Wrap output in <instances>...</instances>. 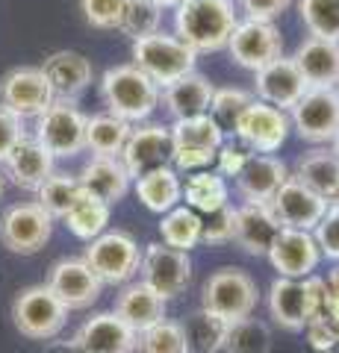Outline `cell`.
<instances>
[{"label":"cell","instance_id":"6da1fadb","mask_svg":"<svg viewBox=\"0 0 339 353\" xmlns=\"http://www.w3.org/2000/svg\"><path fill=\"white\" fill-rule=\"evenodd\" d=\"M236 24L239 12L233 0H180L174 6V36L189 44L198 57L224 50Z\"/></svg>","mask_w":339,"mask_h":353},{"label":"cell","instance_id":"7a4b0ae2","mask_svg":"<svg viewBox=\"0 0 339 353\" xmlns=\"http://www.w3.org/2000/svg\"><path fill=\"white\" fill-rule=\"evenodd\" d=\"M101 97L109 115L127 124H145L162 101V88L133 62H127L113 65L101 74Z\"/></svg>","mask_w":339,"mask_h":353},{"label":"cell","instance_id":"3957f363","mask_svg":"<svg viewBox=\"0 0 339 353\" xmlns=\"http://www.w3.org/2000/svg\"><path fill=\"white\" fill-rule=\"evenodd\" d=\"M130 53H133V65L139 71H145L151 80L159 88L171 85L174 80H180L189 71H195V62H198V53H195L189 44L180 41L171 32H154V36L136 39L130 44Z\"/></svg>","mask_w":339,"mask_h":353},{"label":"cell","instance_id":"277c9868","mask_svg":"<svg viewBox=\"0 0 339 353\" xmlns=\"http://www.w3.org/2000/svg\"><path fill=\"white\" fill-rule=\"evenodd\" d=\"M83 259L104 285H127L139 274L142 248L124 230H104L97 239L86 241Z\"/></svg>","mask_w":339,"mask_h":353},{"label":"cell","instance_id":"5b68a950","mask_svg":"<svg viewBox=\"0 0 339 353\" xmlns=\"http://www.w3.org/2000/svg\"><path fill=\"white\" fill-rule=\"evenodd\" d=\"M12 324L24 339L50 341L68 324V309L50 292L48 283L27 285L12 301Z\"/></svg>","mask_w":339,"mask_h":353},{"label":"cell","instance_id":"8992f818","mask_svg":"<svg viewBox=\"0 0 339 353\" xmlns=\"http://www.w3.org/2000/svg\"><path fill=\"white\" fill-rule=\"evenodd\" d=\"M325 292V280L322 277H304V280H292V277H278L269 289V315L278 327L289 330V333H301L304 327L313 321L316 309H319Z\"/></svg>","mask_w":339,"mask_h":353},{"label":"cell","instance_id":"52a82bcc","mask_svg":"<svg viewBox=\"0 0 339 353\" xmlns=\"http://www.w3.org/2000/svg\"><path fill=\"white\" fill-rule=\"evenodd\" d=\"M257 301H260L257 280L242 268H218L215 274L206 277L201 289V306L227 318V321L254 315Z\"/></svg>","mask_w":339,"mask_h":353},{"label":"cell","instance_id":"ba28073f","mask_svg":"<svg viewBox=\"0 0 339 353\" xmlns=\"http://www.w3.org/2000/svg\"><path fill=\"white\" fill-rule=\"evenodd\" d=\"M86 118L77 101H62L57 97L45 112L36 118V136L50 150L53 159H71L86 150Z\"/></svg>","mask_w":339,"mask_h":353},{"label":"cell","instance_id":"9c48e42d","mask_svg":"<svg viewBox=\"0 0 339 353\" xmlns=\"http://www.w3.org/2000/svg\"><path fill=\"white\" fill-rule=\"evenodd\" d=\"M295 136L307 145H333L339 136V92L336 88H307L304 97L289 109Z\"/></svg>","mask_w":339,"mask_h":353},{"label":"cell","instance_id":"30bf717a","mask_svg":"<svg viewBox=\"0 0 339 353\" xmlns=\"http://www.w3.org/2000/svg\"><path fill=\"white\" fill-rule=\"evenodd\" d=\"M53 218L36 201L9 206L0 218V245L18 256H32L50 241Z\"/></svg>","mask_w":339,"mask_h":353},{"label":"cell","instance_id":"8fae6325","mask_svg":"<svg viewBox=\"0 0 339 353\" xmlns=\"http://www.w3.org/2000/svg\"><path fill=\"white\" fill-rule=\"evenodd\" d=\"M139 280H145L157 294L166 301L180 297L186 285L192 280V259L189 253L174 250L162 241L142 248V265H139Z\"/></svg>","mask_w":339,"mask_h":353},{"label":"cell","instance_id":"7c38bea8","mask_svg":"<svg viewBox=\"0 0 339 353\" xmlns=\"http://www.w3.org/2000/svg\"><path fill=\"white\" fill-rule=\"evenodd\" d=\"M53 101H57V94H53L41 68L24 65V68H12L3 74V80H0V106H6L21 121L39 118Z\"/></svg>","mask_w":339,"mask_h":353},{"label":"cell","instance_id":"4fadbf2b","mask_svg":"<svg viewBox=\"0 0 339 353\" xmlns=\"http://www.w3.org/2000/svg\"><path fill=\"white\" fill-rule=\"evenodd\" d=\"M224 50L231 53L239 68L260 71V68H266L271 59L283 57V39H280V30L271 24V21L239 18V24H236Z\"/></svg>","mask_w":339,"mask_h":353},{"label":"cell","instance_id":"5bb4252c","mask_svg":"<svg viewBox=\"0 0 339 353\" xmlns=\"http://www.w3.org/2000/svg\"><path fill=\"white\" fill-rule=\"evenodd\" d=\"M171 153H174V141H171V130L166 124H133L130 139L122 150V159L127 174L133 176H145L157 168L171 165Z\"/></svg>","mask_w":339,"mask_h":353},{"label":"cell","instance_id":"9a60e30c","mask_svg":"<svg viewBox=\"0 0 339 353\" xmlns=\"http://www.w3.org/2000/svg\"><path fill=\"white\" fill-rule=\"evenodd\" d=\"M289 130H292L289 112L275 109L254 97L236 124V139H242L254 153H275L289 139Z\"/></svg>","mask_w":339,"mask_h":353},{"label":"cell","instance_id":"2e32d148","mask_svg":"<svg viewBox=\"0 0 339 353\" xmlns=\"http://www.w3.org/2000/svg\"><path fill=\"white\" fill-rule=\"evenodd\" d=\"M266 259L278 271V277L304 280V277H313L316 268H319L322 250L316 245V236L307 233V230L280 227V233L275 239V245H271V250L266 253Z\"/></svg>","mask_w":339,"mask_h":353},{"label":"cell","instance_id":"e0dca14e","mask_svg":"<svg viewBox=\"0 0 339 353\" xmlns=\"http://www.w3.org/2000/svg\"><path fill=\"white\" fill-rule=\"evenodd\" d=\"M307 88L310 85L292 57H278V59H271L266 68L254 71V97L275 109H283V112H289L304 97Z\"/></svg>","mask_w":339,"mask_h":353},{"label":"cell","instance_id":"ac0fdd59","mask_svg":"<svg viewBox=\"0 0 339 353\" xmlns=\"http://www.w3.org/2000/svg\"><path fill=\"white\" fill-rule=\"evenodd\" d=\"M50 292L65 303L68 312L77 309H89L104 292V283L97 280V274L86 265V259H59L53 262V268L48 274Z\"/></svg>","mask_w":339,"mask_h":353},{"label":"cell","instance_id":"d6986e66","mask_svg":"<svg viewBox=\"0 0 339 353\" xmlns=\"http://www.w3.org/2000/svg\"><path fill=\"white\" fill-rule=\"evenodd\" d=\"M271 212L280 221V227L287 230H307L313 233L316 224L322 221V215L327 212V201H322L316 192H310L304 183H298L295 176L289 174V180L280 185L278 194L269 201Z\"/></svg>","mask_w":339,"mask_h":353},{"label":"cell","instance_id":"ffe728a7","mask_svg":"<svg viewBox=\"0 0 339 353\" xmlns=\"http://www.w3.org/2000/svg\"><path fill=\"white\" fill-rule=\"evenodd\" d=\"M74 345L80 353H136V333L109 309L86 318L74 336Z\"/></svg>","mask_w":339,"mask_h":353},{"label":"cell","instance_id":"44dd1931","mask_svg":"<svg viewBox=\"0 0 339 353\" xmlns=\"http://www.w3.org/2000/svg\"><path fill=\"white\" fill-rule=\"evenodd\" d=\"M280 233V221L269 203H242L236 206L233 218V241L248 256H266Z\"/></svg>","mask_w":339,"mask_h":353},{"label":"cell","instance_id":"7402d4cb","mask_svg":"<svg viewBox=\"0 0 339 353\" xmlns=\"http://www.w3.org/2000/svg\"><path fill=\"white\" fill-rule=\"evenodd\" d=\"M289 165L275 153H254L236 176V192L245 203H269L278 194V189L289 180Z\"/></svg>","mask_w":339,"mask_h":353},{"label":"cell","instance_id":"603a6c76","mask_svg":"<svg viewBox=\"0 0 339 353\" xmlns=\"http://www.w3.org/2000/svg\"><path fill=\"white\" fill-rule=\"evenodd\" d=\"M53 165H57V159L50 157V150L41 145L36 136H30L27 132V136L12 148V153L6 157L3 171H6L9 180L18 185V189L39 192V185L45 183L53 171H57Z\"/></svg>","mask_w":339,"mask_h":353},{"label":"cell","instance_id":"cb8c5ba5","mask_svg":"<svg viewBox=\"0 0 339 353\" xmlns=\"http://www.w3.org/2000/svg\"><path fill=\"white\" fill-rule=\"evenodd\" d=\"M41 71H45L53 94L62 97V101H77L95 80L92 59L83 57V53H77V50L50 53V57L41 62Z\"/></svg>","mask_w":339,"mask_h":353},{"label":"cell","instance_id":"d4e9b609","mask_svg":"<svg viewBox=\"0 0 339 353\" xmlns=\"http://www.w3.org/2000/svg\"><path fill=\"white\" fill-rule=\"evenodd\" d=\"M166 309H168V301L162 294H157L145 280H130L122 289V294L115 297L113 312L139 336L142 330L162 321V318H166Z\"/></svg>","mask_w":339,"mask_h":353},{"label":"cell","instance_id":"484cf974","mask_svg":"<svg viewBox=\"0 0 339 353\" xmlns=\"http://www.w3.org/2000/svg\"><path fill=\"white\" fill-rule=\"evenodd\" d=\"M77 180H80L86 194H92V197H97V201H104L109 206L124 201L130 185H133V176L127 174L124 162L118 157H92L80 168Z\"/></svg>","mask_w":339,"mask_h":353},{"label":"cell","instance_id":"4316f807","mask_svg":"<svg viewBox=\"0 0 339 353\" xmlns=\"http://www.w3.org/2000/svg\"><path fill=\"white\" fill-rule=\"evenodd\" d=\"M292 59L310 88H336L339 85V41L307 36L295 48Z\"/></svg>","mask_w":339,"mask_h":353},{"label":"cell","instance_id":"83f0119b","mask_svg":"<svg viewBox=\"0 0 339 353\" xmlns=\"http://www.w3.org/2000/svg\"><path fill=\"white\" fill-rule=\"evenodd\" d=\"M292 176L304 183L310 192H316L327 203H339V157L331 148L307 150L295 159Z\"/></svg>","mask_w":339,"mask_h":353},{"label":"cell","instance_id":"f1b7e54d","mask_svg":"<svg viewBox=\"0 0 339 353\" xmlns=\"http://www.w3.org/2000/svg\"><path fill=\"white\" fill-rule=\"evenodd\" d=\"M215 85L206 80L204 74L189 71L180 80H174L171 85L162 88V103H166L168 115L174 121L180 118H195V115H206L210 112V101H213Z\"/></svg>","mask_w":339,"mask_h":353},{"label":"cell","instance_id":"f546056e","mask_svg":"<svg viewBox=\"0 0 339 353\" xmlns=\"http://www.w3.org/2000/svg\"><path fill=\"white\" fill-rule=\"evenodd\" d=\"M133 192L142 201V206L151 209V212H157V215H166L168 209L183 203V180L171 165L151 171L145 176H136Z\"/></svg>","mask_w":339,"mask_h":353},{"label":"cell","instance_id":"4dcf8cb0","mask_svg":"<svg viewBox=\"0 0 339 353\" xmlns=\"http://www.w3.org/2000/svg\"><path fill=\"white\" fill-rule=\"evenodd\" d=\"M183 201L198 215H210L231 203V189H227V180L215 168L195 171L183 183Z\"/></svg>","mask_w":339,"mask_h":353},{"label":"cell","instance_id":"1f68e13d","mask_svg":"<svg viewBox=\"0 0 339 353\" xmlns=\"http://www.w3.org/2000/svg\"><path fill=\"white\" fill-rule=\"evenodd\" d=\"M231 321L222 315L210 312V309H195V312L183 321V336H186V350L189 353H222L224 339Z\"/></svg>","mask_w":339,"mask_h":353},{"label":"cell","instance_id":"d6a6232c","mask_svg":"<svg viewBox=\"0 0 339 353\" xmlns=\"http://www.w3.org/2000/svg\"><path fill=\"white\" fill-rule=\"evenodd\" d=\"M130 130H133V124L109 112L92 115L86 121V150H92V157H122Z\"/></svg>","mask_w":339,"mask_h":353},{"label":"cell","instance_id":"836d02e7","mask_svg":"<svg viewBox=\"0 0 339 353\" xmlns=\"http://www.w3.org/2000/svg\"><path fill=\"white\" fill-rule=\"evenodd\" d=\"M159 236L162 245L189 253L201 245V215L189 206H174L159 215Z\"/></svg>","mask_w":339,"mask_h":353},{"label":"cell","instance_id":"e575fe53","mask_svg":"<svg viewBox=\"0 0 339 353\" xmlns=\"http://www.w3.org/2000/svg\"><path fill=\"white\" fill-rule=\"evenodd\" d=\"M39 206L45 209V212L57 221V218H65L71 212V206L80 201V197L86 194L83 185L77 180V174H62V171H53L45 183L39 185Z\"/></svg>","mask_w":339,"mask_h":353},{"label":"cell","instance_id":"d590c367","mask_svg":"<svg viewBox=\"0 0 339 353\" xmlns=\"http://www.w3.org/2000/svg\"><path fill=\"white\" fill-rule=\"evenodd\" d=\"M109 215H113V206L109 203L97 201L92 194H83L62 221L71 236H77L80 241H92L101 236L104 230H109Z\"/></svg>","mask_w":339,"mask_h":353},{"label":"cell","instance_id":"8d00e7d4","mask_svg":"<svg viewBox=\"0 0 339 353\" xmlns=\"http://www.w3.org/2000/svg\"><path fill=\"white\" fill-rule=\"evenodd\" d=\"M168 130H171L174 148L218 150V148H222V141L227 139L222 132V127H218L215 121L210 118V112H206V115H195V118H180V121H174Z\"/></svg>","mask_w":339,"mask_h":353},{"label":"cell","instance_id":"74e56055","mask_svg":"<svg viewBox=\"0 0 339 353\" xmlns=\"http://www.w3.org/2000/svg\"><path fill=\"white\" fill-rule=\"evenodd\" d=\"M251 101H254V94L245 92V88H236V85L215 88L213 101H210V118L222 127L224 136H236V124L245 109L251 106Z\"/></svg>","mask_w":339,"mask_h":353},{"label":"cell","instance_id":"f35d334b","mask_svg":"<svg viewBox=\"0 0 339 353\" xmlns=\"http://www.w3.org/2000/svg\"><path fill=\"white\" fill-rule=\"evenodd\" d=\"M224 353H271V330L254 315L231 321L224 339Z\"/></svg>","mask_w":339,"mask_h":353},{"label":"cell","instance_id":"ab89813d","mask_svg":"<svg viewBox=\"0 0 339 353\" xmlns=\"http://www.w3.org/2000/svg\"><path fill=\"white\" fill-rule=\"evenodd\" d=\"M298 15L307 36L339 41V0H298Z\"/></svg>","mask_w":339,"mask_h":353},{"label":"cell","instance_id":"60d3db41","mask_svg":"<svg viewBox=\"0 0 339 353\" xmlns=\"http://www.w3.org/2000/svg\"><path fill=\"white\" fill-rule=\"evenodd\" d=\"M136 353H189L186 350L183 324L162 318L154 327L142 330L136 336Z\"/></svg>","mask_w":339,"mask_h":353},{"label":"cell","instance_id":"b9f144b4","mask_svg":"<svg viewBox=\"0 0 339 353\" xmlns=\"http://www.w3.org/2000/svg\"><path fill=\"white\" fill-rule=\"evenodd\" d=\"M159 27H162V6L159 3H154V0H130L118 30L136 41V39L154 36V32H159Z\"/></svg>","mask_w":339,"mask_h":353},{"label":"cell","instance_id":"7bdbcfd3","mask_svg":"<svg viewBox=\"0 0 339 353\" xmlns=\"http://www.w3.org/2000/svg\"><path fill=\"white\" fill-rule=\"evenodd\" d=\"M130 0H80V12L86 24L95 30H118Z\"/></svg>","mask_w":339,"mask_h":353},{"label":"cell","instance_id":"ee69618b","mask_svg":"<svg viewBox=\"0 0 339 353\" xmlns=\"http://www.w3.org/2000/svg\"><path fill=\"white\" fill-rule=\"evenodd\" d=\"M233 218L236 206H222L210 215H201V245H227L233 241Z\"/></svg>","mask_w":339,"mask_h":353},{"label":"cell","instance_id":"f6af8a7d","mask_svg":"<svg viewBox=\"0 0 339 353\" xmlns=\"http://www.w3.org/2000/svg\"><path fill=\"white\" fill-rule=\"evenodd\" d=\"M251 157H254V150H251L242 139L227 136V139L222 141V148L215 150V171L222 174L224 180H227V176H239Z\"/></svg>","mask_w":339,"mask_h":353},{"label":"cell","instance_id":"bcb514c9","mask_svg":"<svg viewBox=\"0 0 339 353\" xmlns=\"http://www.w3.org/2000/svg\"><path fill=\"white\" fill-rule=\"evenodd\" d=\"M316 245L322 250V259L339 262V203H331L327 212L322 215V221L313 230Z\"/></svg>","mask_w":339,"mask_h":353},{"label":"cell","instance_id":"7dc6e473","mask_svg":"<svg viewBox=\"0 0 339 353\" xmlns=\"http://www.w3.org/2000/svg\"><path fill=\"white\" fill-rule=\"evenodd\" d=\"M215 165V150H204V148H174L171 153V168L177 174H195V171H206Z\"/></svg>","mask_w":339,"mask_h":353},{"label":"cell","instance_id":"c3c4849f","mask_svg":"<svg viewBox=\"0 0 339 353\" xmlns=\"http://www.w3.org/2000/svg\"><path fill=\"white\" fill-rule=\"evenodd\" d=\"M24 136H27L24 121L9 112L6 106H0V165L6 162V157L12 153V148H15Z\"/></svg>","mask_w":339,"mask_h":353},{"label":"cell","instance_id":"681fc988","mask_svg":"<svg viewBox=\"0 0 339 353\" xmlns=\"http://www.w3.org/2000/svg\"><path fill=\"white\" fill-rule=\"evenodd\" d=\"M292 3L295 0H239L245 18H251V21H271V24H275V18H280Z\"/></svg>","mask_w":339,"mask_h":353},{"label":"cell","instance_id":"f907efd6","mask_svg":"<svg viewBox=\"0 0 339 353\" xmlns=\"http://www.w3.org/2000/svg\"><path fill=\"white\" fill-rule=\"evenodd\" d=\"M307 341L313 345L316 353H325V350H336V339H339V330H333L331 324L325 321H310L307 327Z\"/></svg>","mask_w":339,"mask_h":353},{"label":"cell","instance_id":"816d5d0a","mask_svg":"<svg viewBox=\"0 0 339 353\" xmlns=\"http://www.w3.org/2000/svg\"><path fill=\"white\" fill-rule=\"evenodd\" d=\"M48 353H80V347L74 345V339H71V341H53V339H50Z\"/></svg>","mask_w":339,"mask_h":353},{"label":"cell","instance_id":"f5cc1de1","mask_svg":"<svg viewBox=\"0 0 339 353\" xmlns=\"http://www.w3.org/2000/svg\"><path fill=\"white\" fill-rule=\"evenodd\" d=\"M325 285H327V292H331L336 301H339V262H336V268L327 274V280H325Z\"/></svg>","mask_w":339,"mask_h":353},{"label":"cell","instance_id":"db71d44e","mask_svg":"<svg viewBox=\"0 0 339 353\" xmlns=\"http://www.w3.org/2000/svg\"><path fill=\"white\" fill-rule=\"evenodd\" d=\"M154 3H159L162 9H174V6L180 3V0H154Z\"/></svg>","mask_w":339,"mask_h":353},{"label":"cell","instance_id":"11a10c76","mask_svg":"<svg viewBox=\"0 0 339 353\" xmlns=\"http://www.w3.org/2000/svg\"><path fill=\"white\" fill-rule=\"evenodd\" d=\"M331 150H333V153H336V157H339V136L333 139V145H331Z\"/></svg>","mask_w":339,"mask_h":353},{"label":"cell","instance_id":"9f6ffc18","mask_svg":"<svg viewBox=\"0 0 339 353\" xmlns=\"http://www.w3.org/2000/svg\"><path fill=\"white\" fill-rule=\"evenodd\" d=\"M0 194H3V176H0Z\"/></svg>","mask_w":339,"mask_h":353},{"label":"cell","instance_id":"6f0895ef","mask_svg":"<svg viewBox=\"0 0 339 353\" xmlns=\"http://www.w3.org/2000/svg\"><path fill=\"white\" fill-rule=\"evenodd\" d=\"M325 353H339V350H325Z\"/></svg>","mask_w":339,"mask_h":353},{"label":"cell","instance_id":"680465c9","mask_svg":"<svg viewBox=\"0 0 339 353\" xmlns=\"http://www.w3.org/2000/svg\"><path fill=\"white\" fill-rule=\"evenodd\" d=\"M336 92H339V85H336Z\"/></svg>","mask_w":339,"mask_h":353}]
</instances>
